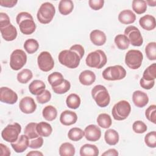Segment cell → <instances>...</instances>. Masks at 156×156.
<instances>
[{
    "label": "cell",
    "instance_id": "16",
    "mask_svg": "<svg viewBox=\"0 0 156 156\" xmlns=\"http://www.w3.org/2000/svg\"><path fill=\"white\" fill-rule=\"evenodd\" d=\"M29 146V138L27 135H21L18 140L13 143H11V146L16 153H22L26 151Z\"/></svg>",
    "mask_w": 156,
    "mask_h": 156
},
{
    "label": "cell",
    "instance_id": "3",
    "mask_svg": "<svg viewBox=\"0 0 156 156\" xmlns=\"http://www.w3.org/2000/svg\"><path fill=\"white\" fill-rule=\"evenodd\" d=\"M107 62V58L105 52L98 49L90 52L86 57L85 62L88 66L101 69L104 67Z\"/></svg>",
    "mask_w": 156,
    "mask_h": 156
},
{
    "label": "cell",
    "instance_id": "51",
    "mask_svg": "<svg viewBox=\"0 0 156 156\" xmlns=\"http://www.w3.org/2000/svg\"><path fill=\"white\" fill-rule=\"evenodd\" d=\"M18 2L17 0H0V4L2 7L12 8Z\"/></svg>",
    "mask_w": 156,
    "mask_h": 156
},
{
    "label": "cell",
    "instance_id": "47",
    "mask_svg": "<svg viewBox=\"0 0 156 156\" xmlns=\"http://www.w3.org/2000/svg\"><path fill=\"white\" fill-rule=\"evenodd\" d=\"M43 139L41 136H38L37 138H34L29 141V147L32 149H38L43 146Z\"/></svg>",
    "mask_w": 156,
    "mask_h": 156
},
{
    "label": "cell",
    "instance_id": "44",
    "mask_svg": "<svg viewBox=\"0 0 156 156\" xmlns=\"http://www.w3.org/2000/svg\"><path fill=\"white\" fill-rule=\"evenodd\" d=\"M146 118L154 124H156V105H150L145 112Z\"/></svg>",
    "mask_w": 156,
    "mask_h": 156
},
{
    "label": "cell",
    "instance_id": "30",
    "mask_svg": "<svg viewBox=\"0 0 156 156\" xmlns=\"http://www.w3.org/2000/svg\"><path fill=\"white\" fill-rule=\"evenodd\" d=\"M75 152L74 146L70 143H63L59 147V155L60 156H73Z\"/></svg>",
    "mask_w": 156,
    "mask_h": 156
},
{
    "label": "cell",
    "instance_id": "33",
    "mask_svg": "<svg viewBox=\"0 0 156 156\" xmlns=\"http://www.w3.org/2000/svg\"><path fill=\"white\" fill-rule=\"evenodd\" d=\"M98 126L103 129H108L112 125V118L108 114L101 113L96 119Z\"/></svg>",
    "mask_w": 156,
    "mask_h": 156
},
{
    "label": "cell",
    "instance_id": "53",
    "mask_svg": "<svg viewBox=\"0 0 156 156\" xmlns=\"http://www.w3.org/2000/svg\"><path fill=\"white\" fill-rule=\"evenodd\" d=\"M1 148V156H9L10 155V151L9 148L5 144L1 143L0 144Z\"/></svg>",
    "mask_w": 156,
    "mask_h": 156
},
{
    "label": "cell",
    "instance_id": "7",
    "mask_svg": "<svg viewBox=\"0 0 156 156\" xmlns=\"http://www.w3.org/2000/svg\"><path fill=\"white\" fill-rule=\"evenodd\" d=\"M102 75L103 78L107 80H119L126 77V71L123 66L117 65L105 68L103 71Z\"/></svg>",
    "mask_w": 156,
    "mask_h": 156
},
{
    "label": "cell",
    "instance_id": "45",
    "mask_svg": "<svg viewBox=\"0 0 156 156\" xmlns=\"http://www.w3.org/2000/svg\"><path fill=\"white\" fill-rule=\"evenodd\" d=\"M132 129L136 133H143L147 128L146 124L142 121H136L133 123Z\"/></svg>",
    "mask_w": 156,
    "mask_h": 156
},
{
    "label": "cell",
    "instance_id": "27",
    "mask_svg": "<svg viewBox=\"0 0 156 156\" xmlns=\"http://www.w3.org/2000/svg\"><path fill=\"white\" fill-rule=\"evenodd\" d=\"M37 131L39 136L48 137L51 134L52 132V128L50 124L46 122L41 121L39 123H37Z\"/></svg>",
    "mask_w": 156,
    "mask_h": 156
},
{
    "label": "cell",
    "instance_id": "19",
    "mask_svg": "<svg viewBox=\"0 0 156 156\" xmlns=\"http://www.w3.org/2000/svg\"><path fill=\"white\" fill-rule=\"evenodd\" d=\"M90 39L93 44L96 46H102L106 42L107 37L105 34L102 30L95 29L91 32Z\"/></svg>",
    "mask_w": 156,
    "mask_h": 156
},
{
    "label": "cell",
    "instance_id": "28",
    "mask_svg": "<svg viewBox=\"0 0 156 156\" xmlns=\"http://www.w3.org/2000/svg\"><path fill=\"white\" fill-rule=\"evenodd\" d=\"M74 9V4L71 0H61L58 4V11L63 15L71 13Z\"/></svg>",
    "mask_w": 156,
    "mask_h": 156
},
{
    "label": "cell",
    "instance_id": "26",
    "mask_svg": "<svg viewBox=\"0 0 156 156\" xmlns=\"http://www.w3.org/2000/svg\"><path fill=\"white\" fill-rule=\"evenodd\" d=\"M104 139L107 144L110 146H113L118 143L119 136L118 132L114 129H110L105 131Z\"/></svg>",
    "mask_w": 156,
    "mask_h": 156
},
{
    "label": "cell",
    "instance_id": "10",
    "mask_svg": "<svg viewBox=\"0 0 156 156\" xmlns=\"http://www.w3.org/2000/svg\"><path fill=\"white\" fill-rule=\"evenodd\" d=\"M27 55L24 51L21 49L14 50L10 57V66L15 71L21 69L26 63Z\"/></svg>",
    "mask_w": 156,
    "mask_h": 156
},
{
    "label": "cell",
    "instance_id": "22",
    "mask_svg": "<svg viewBox=\"0 0 156 156\" xmlns=\"http://www.w3.org/2000/svg\"><path fill=\"white\" fill-rule=\"evenodd\" d=\"M79 80L81 84L86 86L92 85L96 80L95 74L90 70H85L80 73Z\"/></svg>",
    "mask_w": 156,
    "mask_h": 156
},
{
    "label": "cell",
    "instance_id": "5",
    "mask_svg": "<svg viewBox=\"0 0 156 156\" xmlns=\"http://www.w3.org/2000/svg\"><path fill=\"white\" fill-rule=\"evenodd\" d=\"M55 13V8L52 4L49 2L43 3L37 13L38 21L41 24H48L53 19Z\"/></svg>",
    "mask_w": 156,
    "mask_h": 156
},
{
    "label": "cell",
    "instance_id": "29",
    "mask_svg": "<svg viewBox=\"0 0 156 156\" xmlns=\"http://www.w3.org/2000/svg\"><path fill=\"white\" fill-rule=\"evenodd\" d=\"M42 115L46 120L52 121L56 118L57 116V110L55 107L52 105H47L43 109Z\"/></svg>",
    "mask_w": 156,
    "mask_h": 156
},
{
    "label": "cell",
    "instance_id": "9",
    "mask_svg": "<svg viewBox=\"0 0 156 156\" xmlns=\"http://www.w3.org/2000/svg\"><path fill=\"white\" fill-rule=\"evenodd\" d=\"M143 60L142 52L136 49L129 50L125 55V63L126 65L132 69L139 68Z\"/></svg>",
    "mask_w": 156,
    "mask_h": 156
},
{
    "label": "cell",
    "instance_id": "14",
    "mask_svg": "<svg viewBox=\"0 0 156 156\" xmlns=\"http://www.w3.org/2000/svg\"><path fill=\"white\" fill-rule=\"evenodd\" d=\"M20 110L26 114L34 113L37 108V104L34 99L30 96H26L21 99L19 104Z\"/></svg>",
    "mask_w": 156,
    "mask_h": 156
},
{
    "label": "cell",
    "instance_id": "40",
    "mask_svg": "<svg viewBox=\"0 0 156 156\" xmlns=\"http://www.w3.org/2000/svg\"><path fill=\"white\" fill-rule=\"evenodd\" d=\"M143 78L147 80H153L156 78V64L155 63L149 65L143 72Z\"/></svg>",
    "mask_w": 156,
    "mask_h": 156
},
{
    "label": "cell",
    "instance_id": "6",
    "mask_svg": "<svg viewBox=\"0 0 156 156\" xmlns=\"http://www.w3.org/2000/svg\"><path fill=\"white\" fill-rule=\"evenodd\" d=\"M131 112V106L129 102L122 100L115 104L112 108V113L114 119L122 121L126 119Z\"/></svg>",
    "mask_w": 156,
    "mask_h": 156
},
{
    "label": "cell",
    "instance_id": "12",
    "mask_svg": "<svg viewBox=\"0 0 156 156\" xmlns=\"http://www.w3.org/2000/svg\"><path fill=\"white\" fill-rule=\"evenodd\" d=\"M37 63L40 69L48 72L54 66V61L51 54L48 51L41 52L38 56Z\"/></svg>",
    "mask_w": 156,
    "mask_h": 156
},
{
    "label": "cell",
    "instance_id": "11",
    "mask_svg": "<svg viewBox=\"0 0 156 156\" xmlns=\"http://www.w3.org/2000/svg\"><path fill=\"white\" fill-rule=\"evenodd\" d=\"M124 35L129 42L134 46H140L143 43V38L140 30L134 26H127L124 30Z\"/></svg>",
    "mask_w": 156,
    "mask_h": 156
},
{
    "label": "cell",
    "instance_id": "31",
    "mask_svg": "<svg viewBox=\"0 0 156 156\" xmlns=\"http://www.w3.org/2000/svg\"><path fill=\"white\" fill-rule=\"evenodd\" d=\"M48 80L52 87H55L61 85L65 79L62 73L59 72H54L49 75Z\"/></svg>",
    "mask_w": 156,
    "mask_h": 156
},
{
    "label": "cell",
    "instance_id": "8",
    "mask_svg": "<svg viewBox=\"0 0 156 156\" xmlns=\"http://www.w3.org/2000/svg\"><path fill=\"white\" fill-rule=\"evenodd\" d=\"M21 131V126L18 122L8 124L1 132V136L4 140L9 143L15 142Z\"/></svg>",
    "mask_w": 156,
    "mask_h": 156
},
{
    "label": "cell",
    "instance_id": "23",
    "mask_svg": "<svg viewBox=\"0 0 156 156\" xmlns=\"http://www.w3.org/2000/svg\"><path fill=\"white\" fill-rule=\"evenodd\" d=\"M136 20L135 14L130 10L127 9L121 11L118 15V20L124 24H129L135 22Z\"/></svg>",
    "mask_w": 156,
    "mask_h": 156
},
{
    "label": "cell",
    "instance_id": "54",
    "mask_svg": "<svg viewBox=\"0 0 156 156\" xmlns=\"http://www.w3.org/2000/svg\"><path fill=\"white\" fill-rule=\"evenodd\" d=\"M118 152L115 149H109L108 150L104 152L102 155H111V156H118Z\"/></svg>",
    "mask_w": 156,
    "mask_h": 156
},
{
    "label": "cell",
    "instance_id": "55",
    "mask_svg": "<svg viewBox=\"0 0 156 156\" xmlns=\"http://www.w3.org/2000/svg\"><path fill=\"white\" fill-rule=\"evenodd\" d=\"M26 155H27V156H29V155H31V156H39V155H41V156H43V153H41V152H39L38 151H32L28 152Z\"/></svg>",
    "mask_w": 156,
    "mask_h": 156
},
{
    "label": "cell",
    "instance_id": "38",
    "mask_svg": "<svg viewBox=\"0 0 156 156\" xmlns=\"http://www.w3.org/2000/svg\"><path fill=\"white\" fill-rule=\"evenodd\" d=\"M33 77L32 72L29 69H23L17 74V80L21 83H27Z\"/></svg>",
    "mask_w": 156,
    "mask_h": 156
},
{
    "label": "cell",
    "instance_id": "43",
    "mask_svg": "<svg viewBox=\"0 0 156 156\" xmlns=\"http://www.w3.org/2000/svg\"><path fill=\"white\" fill-rule=\"evenodd\" d=\"M144 143L149 147L155 148L156 147V132L152 131L147 133L144 137Z\"/></svg>",
    "mask_w": 156,
    "mask_h": 156
},
{
    "label": "cell",
    "instance_id": "48",
    "mask_svg": "<svg viewBox=\"0 0 156 156\" xmlns=\"http://www.w3.org/2000/svg\"><path fill=\"white\" fill-rule=\"evenodd\" d=\"M104 0H89V6L94 10H99L104 6Z\"/></svg>",
    "mask_w": 156,
    "mask_h": 156
},
{
    "label": "cell",
    "instance_id": "34",
    "mask_svg": "<svg viewBox=\"0 0 156 156\" xmlns=\"http://www.w3.org/2000/svg\"><path fill=\"white\" fill-rule=\"evenodd\" d=\"M81 100L80 97L75 93H71L66 99V105L72 109H77L80 105Z\"/></svg>",
    "mask_w": 156,
    "mask_h": 156
},
{
    "label": "cell",
    "instance_id": "25",
    "mask_svg": "<svg viewBox=\"0 0 156 156\" xmlns=\"http://www.w3.org/2000/svg\"><path fill=\"white\" fill-rule=\"evenodd\" d=\"M99 154V149L94 144H85L80 149V156H98Z\"/></svg>",
    "mask_w": 156,
    "mask_h": 156
},
{
    "label": "cell",
    "instance_id": "15",
    "mask_svg": "<svg viewBox=\"0 0 156 156\" xmlns=\"http://www.w3.org/2000/svg\"><path fill=\"white\" fill-rule=\"evenodd\" d=\"M84 135L88 141H96L99 140L101 136V130L97 126L90 124L85 127Z\"/></svg>",
    "mask_w": 156,
    "mask_h": 156
},
{
    "label": "cell",
    "instance_id": "4",
    "mask_svg": "<svg viewBox=\"0 0 156 156\" xmlns=\"http://www.w3.org/2000/svg\"><path fill=\"white\" fill-rule=\"evenodd\" d=\"M91 96L100 107H105L110 101V94L104 85H97L91 90Z\"/></svg>",
    "mask_w": 156,
    "mask_h": 156
},
{
    "label": "cell",
    "instance_id": "37",
    "mask_svg": "<svg viewBox=\"0 0 156 156\" xmlns=\"http://www.w3.org/2000/svg\"><path fill=\"white\" fill-rule=\"evenodd\" d=\"M83 136L84 131L78 127L71 128L68 133V138L73 141H79L83 137Z\"/></svg>",
    "mask_w": 156,
    "mask_h": 156
},
{
    "label": "cell",
    "instance_id": "1",
    "mask_svg": "<svg viewBox=\"0 0 156 156\" xmlns=\"http://www.w3.org/2000/svg\"><path fill=\"white\" fill-rule=\"evenodd\" d=\"M16 21L20 31L23 34L30 35L35 32L36 25L32 16L29 13L26 12L19 13L16 17Z\"/></svg>",
    "mask_w": 156,
    "mask_h": 156
},
{
    "label": "cell",
    "instance_id": "42",
    "mask_svg": "<svg viewBox=\"0 0 156 156\" xmlns=\"http://www.w3.org/2000/svg\"><path fill=\"white\" fill-rule=\"evenodd\" d=\"M70 88H71V83L68 80H66V79H65V80L61 85L55 87H52L54 92L58 94H62L66 93L69 90Z\"/></svg>",
    "mask_w": 156,
    "mask_h": 156
},
{
    "label": "cell",
    "instance_id": "2",
    "mask_svg": "<svg viewBox=\"0 0 156 156\" xmlns=\"http://www.w3.org/2000/svg\"><path fill=\"white\" fill-rule=\"evenodd\" d=\"M58 58L62 65L71 69L77 68L79 65L81 60L79 54L71 49L62 51L58 54Z\"/></svg>",
    "mask_w": 156,
    "mask_h": 156
},
{
    "label": "cell",
    "instance_id": "24",
    "mask_svg": "<svg viewBox=\"0 0 156 156\" xmlns=\"http://www.w3.org/2000/svg\"><path fill=\"white\" fill-rule=\"evenodd\" d=\"M45 83L40 80H34L29 85L30 93L36 96L41 94L45 90Z\"/></svg>",
    "mask_w": 156,
    "mask_h": 156
},
{
    "label": "cell",
    "instance_id": "13",
    "mask_svg": "<svg viewBox=\"0 0 156 156\" xmlns=\"http://www.w3.org/2000/svg\"><path fill=\"white\" fill-rule=\"evenodd\" d=\"M0 101L8 104H14L18 101V95L10 88L2 87L0 89Z\"/></svg>",
    "mask_w": 156,
    "mask_h": 156
},
{
    "label": "cell",
    "instance_id": "35",
    "mask_svg": "<svg viewBox=\"0 0 156 156\" xmlns=\"http://www.w3.org/2000/svg\"><path fill=\"white\" fill-rule=\"evenodd\" d=\"M23 46L28 54H32L38 50L39 48V44L36 40L34 38H29L25 41Z\"/></svg>",
    "mask_w": 156,
    "mask_h": 156
},
{
    "label": "cell",
    "instance_id": "56",
    "mask_svg": "<svg viewBox=\"0 0 156 156\" xmlns=\"http://www.w3.org/2000/svg\"><path fill=\"white\" fill-rule=\"evenodd\" d=\"M146 2L147 4H148L149 6L152 7H155L156 5V1L155 0H149V1H146Z\"/></svg>",
    "mask_w": 156,
    "mask_h": 156
},
{
    "label": "cell",
    "instance_id": "20",
    "mask_svg": "<svg viewBox=\"0 0 156 156\" xmlns=\"http://www.w3.org/2000/svg\"><path fill=\"white\" fill-rule=\"evenodd\" d=\"M0 31L2 38L7 41L14 40L18 34L16 27L12 24L4 28H0Z\"/></svg>",
    "mask_w": 156,
    "mask_h": 156
},
{
    "label": "cell",
    "instance_id": "50",
    "mask_svg": "<svg viewBox=\"0 0 156 156\" xmlns=\"http://www.w3.org/2000/svg\"><path fill=\"white\" fill-rule=\"evenodd\" d=\"M140 86L146 90H150L153 88L155 85V80H147L144 78H141L140 80Z\"/></svg>",
    "mask_w": 156,
    "mask_h": 156
},
{
    "label": "cell",
    "instance_id": "49",
    "mask_svg": "<svg viewBox=\"0 0 156 156\" xmlns=\"http://www.w3.org/2000/svg\"><path fill=\"white\" fill-rule=\"evenodd\" d=\"M10 18L8 15L4 12L0 13V28H4L10 24Z\"/></svg>",
    "mask_w": 156,
    "mask_h": 156
},
{
    "label": "cell",
    "instance_id": "32",
    "mask_svg": "<svg viewBox=\"0 0 156 156\" xmlns=\"http://www.w3.org/2000/svg\"><path fill=\"white\" fill-rule=\"evenodd\" d=\"M117 48L121 50H125L129 46L130 42L128 38L124 34H118L114 39Z\"/></svg>",
    "mask_w": 156,
    "mask_h": 156
},
{
    "label": "cell",
    "instance_id": "36",
    "mask_svg": "<svg viewBox=\"0 0 156 156\" xmlns=\"http://www.w3.org/2000/svg\"><path fill=\"white\" fill-rule=\"evenodd\" d=\"M37 125L36 122H30L25 127L24 134L28 136L29 140L40 136L37 131Z\"/></svg>",
    "mask_w": 156,
    "mask_h": 156
},
{
    "label": "cell",
    "instance_id": "39",
    "mask_svg": "<svg viewBox=\"0 0 156 156\" xmlns=\"http://www.w3.org/2000/svg\"><path fill=\"white\" fill-rule=\"evenodd\" d=\"M132 9L137 14L144 13L147 9V4L144 0H133L132 1Z\"/></svg>",
    "mask_w": 156,
    "mask_h": 156
},
{
    "label": "cell",
    "instance_id": "21",
    "mask_svg": "<svg viewBox=\"0 0 156 156\" xmlns=\"http://www.w3.org/2000/svg\"><path fill=\"white\" fill-rule=\"evenodd\" d=\"M140 26L146 30H152L155 28V18L151 15H146L139 20Z\"/></svg>",
    "mask_w": 156,
    "mask_h": 156
},
{
    "label": "cell",
    "instance_id": "18",
    "mask_svg": "<svg viewBox=\"0 0 156 156\" xmlns=\"http://www.w3.org/2000/svg\"><path fill=\"white\" fill-rule=\"evenodd\" d=\"M77 120V114L71 110H65L60 114V121L64 126H71L76 122Z\"/></svg>",
    "mask_w": 156,
    "mask_h": 156
},
{
    "label": "cell",
    "instance_id": "41",
    "mask_svg": "<svg viewBox=\"0 0 156 156\" xmlns=\"http://www.w3.org/2000/svg\"><path fill=\"white\" fill-rule=\"evenodd\" d=\"M145 52L146 57L150 60H155L156 59V43L150 42L145 48Z\"/></svg>",
    "mask_w": 156,
    "mask_h": 156
},
{
    "label": "cell",
    "instance_id": "52",
    "mask_svg": "<svg viewBox=\"0 0 156 156\" xmlns=\"http://www.w3.org/2000/svg\"><path fill=\"white\" fill-rule=\"evenodd\" d=\"M69 49H73V50L75 51L76 52H77L79 54V55H80L81 59L82 58V57L85 54V50H84L83 47L82 45L79 44H74V45H73Z\"/></svg>",
    "mask_w": 156,
    "mask_h": 156
},
{
    "label": "cell",
    "instance_id": "46",
    "mask_svg": "<svg viewBox=\"0 0 156 156\" xmlns=\"http://www.w3.org/2000/svg\"><path fill=\"white\" fill-rule=\"evenodd\" d=\"M37 101L40 104H45L49 102L51 99V94L49 90H45L41 94L37 96Z\"/></svg>",
    "mask_w": 156,
    "mask_h": 156
},
{
    "label": "cell",
    "instance_id": "17",
    "mask_svg": "<svg viewBox=\"0 0 156 156\" xmlns=\"http://www.w3.org/2000/svg\"><path fill=\"white\" fill-rule=\"evenodd\" d=\"M132 101L135 106L142 108L147 104L149 98L146 93L140 90H136L133 93Z\"/></svg>",
    "mask_w": 156,
    "mask_h": 156
}]
</instances>
